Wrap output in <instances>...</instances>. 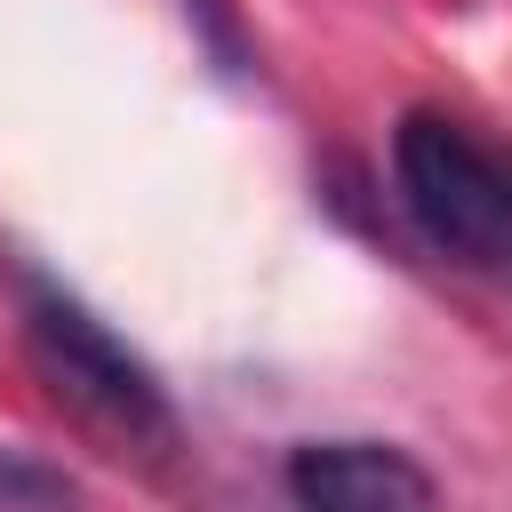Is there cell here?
Segmentation results:
<instances>
[{
    "label": "cell",
    "instance_id": "cell-5",
    "mask_svg": "<svg viewBox=\"0 0 512 512\" xmlns=\"http://www.w3.org/2000/svg\"><path fill=\"white\" fill-rule=\"evenodd\" d=\"M200 8V24H208V40H216V72H248V40H240V16L224 8V0H184V16Z\"/></svg>",
    "mask_w": 512,
    "mask_h": 512
},
{
    "label": "cell",
    "instance_id": "cell-3",
    "mask_svg": "<svg viewBox=\"0 0 512 512\" xmlns=\"http://www.w3.org/2000/svg\"><path fill=\"white\" fill-rule=\"evenodd\" d=\"M296 512H440L432 472L392 440H304L288 448Z\"/></svg>",
    "mask_w": 512,
    "mask_h": 512
},
{
    "label": "cell",
    "instance_id": "cell-1",
    "mask_svg": "<svg viewBox=\"0 0 512 512\" xmlns=\"http://www.w3.org/2000/svg\"><path fill=\"white\" fill-rule=\"evenodd\" d=\"M392 184L416 232L464 264H504L512 256V160L488 152L464 120L448 112H408L392 128Z\"/></svg>",
    "mask_w": 512,
    "mask_h": 512
},
{
    "label": "cell",
    "instance_id": "cell-2",
    "mask_svg": "<svg viewBox=\"0 0 512 512\" xmlns=\"http://www.w3.org/2000/svg\"><path fill=\"white\" fill-rule=\"evenodd\" d=\"M24 344L40 360V376L56 384V400H72L88 424L120 432L128 448H168L176 440V408L160 392V376L64 288H24Z\"/></svg>",
    "mask_w": 512,
    "mask_h": 512
},
{
    "label": "cell",
    "instance_id": "cell-4",
    "mask_svg": "<svg viewBox=\"0 0 512 512\" xmlns=\"http://www.w3.org/2000/svg\"><path fill=\"white\" fill-rule=\"evenodd\" d=\"M72 504H80V488H72L48 456L0 440V512H72Z\"/></svg>",
    "mask_w": 512,
    "mask_h": 512
}]
</instances>
